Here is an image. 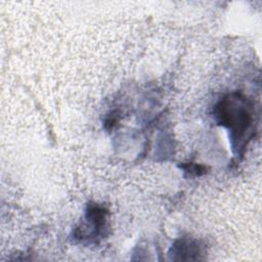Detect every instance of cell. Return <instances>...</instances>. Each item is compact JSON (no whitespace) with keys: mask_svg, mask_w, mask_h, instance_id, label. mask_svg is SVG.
I'll list each match as a JSON object with an SVG mask.
<instances>
[{"mask_svg":"<svg viewBox=\"0 0 262 262\" xmlns=\"http://www.w3.org/2000/svg\"><path fill=\"white\" fill-rule=\"evenodd\" d=\"M219 124L230 130V137L237 150L247 145L252 137L254 114L252 103L242 94L231 93L223 97L215 107Z\"/></svg>","mask_w":262,"mask_h":262,"instance_id":"obj_1","label":"cell"},{"mask_svg":"<svg viewBox=\"0 0 262 262\" xmlns=\"http://www.w3.org/2000/svg\"><path fill=\"white\" fill-rule=\"evenodd\" d=\"M107 210L97 204H90L86 210V220L92 226V237H95L101 233L106 223Z\"/></svg>","mask_w":262,"mask_h":262,"instance_id":"obj_2","label":"cell"},{"mask_svg":"<svg viewBox=\"0 0 262 262\" xmlns=\"http://www.w3.org/2000/svg\"><path fill=\"white\" fill-rule=\"evenodd\" d=\"M199 246L187 239L178 241L172 248V254L178 256L175 260H196L199 259Z\"/></svg>","mask_w":262,"mask_h":262,"instance_id":"obj_3","label":"cell"},{"mask_svg":"<svg viewBox=\"0 0 262 262\" xmlns=\"http://www.w3.org/2000/svg\"><path fill=\"white\" fill-rule=\"evenodd\" d=\"M183 169H185V171L192 173L194 175H202L204 173H206V168L204 166L201 165H196V164H186V165H182L181 166Z\"/></svg>","mask_w":262,"mask_h":262,"instance_id":"obj_4","label":"cell"}]
</instances>
